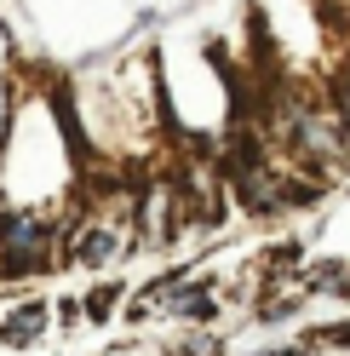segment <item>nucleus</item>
<instances>
[{
    "label": "nucleus",
    "instance_id": "1",
    "mask_svg": "<svg viewBox=\"0 0 350 356\" xmlns=\"http://www.w3.org/2000/svg\"><path fill=\"white\" fill-rule=\"evenodd\" d=\"M52 241L58 230L40 213H0V259L12 276H35L52 264Z\"/></svg>",
    "mask_w": 350,
    "mask_h": 356
},
{
    "label": "nucleus",
    "instance_id": "2",
    "mask_svg": "<svg viewBox=\"0 0 350 356\" xmlns=\"http://www.w3.org/2000/svg\"><path fill=\"white\" fill-rule=\"evenodd\" d=\"M121 241H126V236L109 225V218H92L86 230H75V236H69V259H75V264H86V270H98V264H109V259L121 253Z\"/></svg>",
    "mask_w": 350,
    "mask_h": 356
},
{
    "label": "nucleus",
    "instance_id": "3",
    "mask_svg": "<svg viewBox=\"0 0 350 356\" xmlns=\"http://www.w3.org/2000/svg\"><path fill=\"white\" fill-rule=\"evenodd\" d=\"M40 333H47V305L40 299H29V305H17L6 322H0V345H12V350H24V345H35Z\"/></svg>",
    "mask_w": 350,
    "mask_h": 356
},
{
    "label": "nucleus",
    "instance_id": "4",
    "mask_svg": "<svg viewBox=\"0 0 350 356\" xmlns=\"http://www.w3.org/2000/svg\"><path fill=\"white\" fill-rule=\"evenodd\" d=\"M167 310H172V316H184V322H212L218 316V293H212V282H184Z\"/></svg>",
    "mask_w": 350,
    "mask_h": 356
},
{
    "label": "nucleus",
    "instance_id": "5",
    "mask_svg": "<svg viewBox=\"0 0 350 356\" xmlns=\"http://www.w3.org/2000/svg\"><path fill=\"white\" fill-rule=\"evenodd\" d=\"M81 305H86V316H92V322H109V310L121 305V282H103V287H92V293H86Z\"/></svg>",
    "mask_w": 350,
    "mask_h": 356
},
{
    "label": "nucleus",
    "instance_id": "6",
    "mask_svg": "<svg viewBox=\"0 0 350 356\" xmlns=\"http://www.w3.org/2000/svg\"><path fill=\"white\" fill-rule=\"evenodd\" d=\"M299 345H304V350H316V345H344V350H350V322H322V327L304 333Z\"/></svg>",
    "mask_w": 350,
    "mask_h": 356
},
{
    "label": "nucleus",
    "instance_id": "7",
    "mask_svg": "<svg viewBox=\"0 0 350 356\" xmlns=\"http://www.w3.org/2000/svg\"><path fill=\"white\" fill-rule=\"evenodd\" d=\"M288 316H299V293H270L265 305H258V322H288Z\"/></svg>",
    "mask_w": 350,
    "mask_h": 356
}]
</instances>
